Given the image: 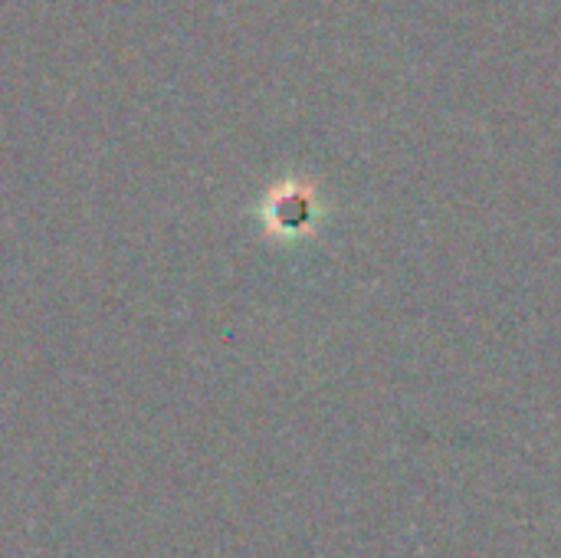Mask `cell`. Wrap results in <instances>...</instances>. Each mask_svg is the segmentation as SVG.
<instances>
[{"instance_id":"6da1fadb","label":"cell","mask_w":561,"mask_h":558,"mask_svg":"<svg viewBox=\"0 0 561 558\" xmlns=\"http://www.w3.org/2000/svg\"><path fill=\"white\" fill-rule=\"evenodd\" d=\"M266 217H270V230H276L279 237L286 240H306L319 230V197L312 187L293 181V184H283L273 197H270V207H266Z\"/></svg>"}]
</instances>
